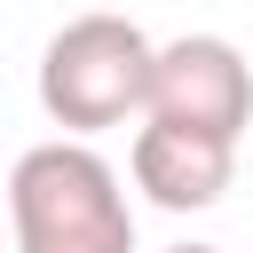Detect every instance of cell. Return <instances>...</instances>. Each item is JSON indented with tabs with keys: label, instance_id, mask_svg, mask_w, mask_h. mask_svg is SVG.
<instances>
[{
	"label": "cell",
	"instance_id": "obj_1",
	"mask_svg": "<svg viewBox=\"0 0 253 253\" xmlns=\"http://www.w3.org/2000/svg\"><path fill=\"white\" fill-rule=\"evenodd\" d=\"M8 229L16 253H134V206L119 166L95 142H32L8 166Z\"/></svg>",
	"mask_w": 253,
	"mask_h": 253
},
{
	"label": "cell",
	"instance_id": "obj_2",
	"mask_svg": "<svg viewBox=\"0 0 253 253\" xmlns=\"http://www.w3.org/2000/svg\"><path fill=\"white\" fill-rule=\"evenodd\" d=\"M150 63H158V40L134 16L87 8L40 47V111L71 142H87L103 126H126V119L150 111Z\"/></svg>",
	"mask_w": 253,
	"mask_h": 253
},
{
	"label": "cell",
	"instance_id": "obj_3",
	"mask_svg": "<svg viewBox=\"0 0 253 253\" xmlns=\"http://www.w3.org/2000/svg\"><path fill=\"white\" fill-rule=\"evenodd\" d=\"M142 119H166V126H190V134H213V142H237L253 126V63L221 32H182L150 63V111Z\"/></svg>",
	"mask_w": 253,
	"mask_h": 253
},
{
	"label": "cell",
	"instance_id": "obj_4",
	"mask_svg": "<svg viewBox=\"0 0 253 253\" xmlns=\"http://www.w3.org/2000/svg\"><path fill=\"white\" fill-rule=\"evenodd\" d=\"M126 174H134V190H142L158 213H206V206L229 198L237 142H213V134L166 126V119H142L134 142H126Z\"/></svg>",
	"mask_w": 253,
	"mask_h": 253
},
{
	"label": "cell",
	"instance_id": "obj_5",
	"mask_svg": "<svg viewBox=\"0 0 253 253\" xmlns=\"http://www.w3.org/2000/svg\"><path fill=\"white\" fill-rule=\"evenodd\" d=\"M166 253H221V245H166Z\"/></svg>",
	"mask_w": 253,
	"mask_h": 253
}]
</instances>
